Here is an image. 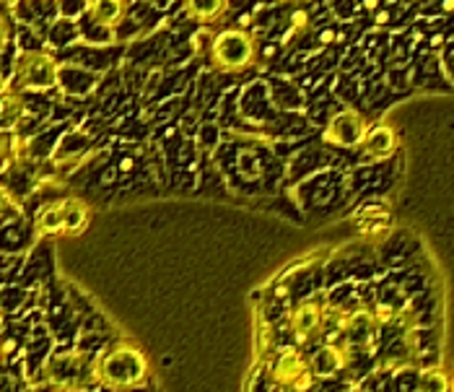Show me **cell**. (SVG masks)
<instances>
[{"mask_svg":"<svg viewBox=\"0 0 454 392\" xmlns=\"http://www.w3.org/2000/svg\"><path fill=\"white\" fill-rule=\"evenodd\" d=\"M94 377L106 390H138L151 377V364L133 341H117L94 364Z\"/></svg>","mask_w":454,"mask_h":392,"instance_id":"1","label":"cell"},{"mask_svg":"<svg viewBox=\"0 0 454 392\" xmlns=\"http://www.w3.org/2000/svg\"><path fill=\"white\" fill-rule=\"evenodd\" d=\"M60 83L58 60L50 52H21L13 60L11 86L16 91H47Z\"/></svg>","mask_w":454,"mask_h":392,"instance_id":"2","label":"cell"},{"mask_svg":"<svg viewBox=\"0 0 454 392\" xmlns=\"http://www.w3.org/2000/svg\"><path fill=\"white\" fill-rule=\"evenodd\" d=\"M210 60L218 71H242L247 66H252V60H254V39L245 29H226L213 39Z\"/></svg>","mask_w":454,"mask_h":392,"instance_id":"3","label":"cell"},{"mask_svg":"<svg viewBox=\"0 0 454 392\" xmlns=\"http://www.w3.org/2000/svg\"><path fill=\"white\" fill-rule=\"evenodd\" d=\"M366 120L358 114V112H340V114H335L330 122H327V128H325V141L333 143V145H340V148H356V145H361L364 141V136H366Z\"/></svg>","mask_w":454,"mask_h":392,"instance_id":"4","label":"cell"},{"mask_svg":"<svg viewBox=\"0 0 454 392\" xmlns=\"http://www.w3.org/2000/svg\"><path fill=\"white\" fill-rule=\"evenodd\" d=\"M380 325L374 312L369 310H356L348 318V322L343 325L346 330V341H348L350 349H361V351H369L377 341V333H380Z\"/></svg>","mask_w":454,"mask_h":392,"instance_id":"5","label":"cell"},{"mask_svg":"<svg viewBox=\"0 0 454 392\" xmlns=\"http://www.w3.org/2000/svg\"><path fill=\"white\" fill-rule=\"evenodd\" d=\"M358 148H361V156H366L372 161L389 159L397 151V133L389 125H374L372 130H366Z\"/></svg>","mask_w":454,"mask_h":392,"instance_id":"6","label":"cell"},{"mask_svg":"<svg viewBox=\"0 0 454 392\" xmlns=\"http://www.w3.org/2000/svg\"><path fill=\"white\" fill-rule=\"evenodd\" d=\"M325 322V307L319 302H301L291 315V330L299 341H309L322 330Z\"/></svg>","mask_w":454,"mask_h":392,"instance_id":"7","label":"cell"},{"mask_svg":"<svg viewBox=\"0 0 454 392\" xmlns=\"http://www.w3.org/2000/svg\"><path fill=\"white\" fill-rule=\"evenodd\" d=\"M307 372H309L307 358L301 357L299 351H286V354L278 357V361L273 364L270 377H273V382H276V385L291 390V388H294V382H296V380H301Z\"/></svg>","mask_w":454,"mask_h":392,"instance_id":"8","label":"cell"},{"mask_svg":"<svg viewBox=\"0 0 454 392\" xmlns=\"http://www.w3.org/2000/svg\"><path fill=\"white\" fill-rule=\"evenodd\" d=\"M343 366H346V351L340 346H322L312 357V361H309L312 374L322 377V380L335 377Z\"/></svg>","mask_w":454,"mask_h":392,"instance_id":"9","label":"cell"},{"mask_svg":"<svg viewBox=\"0 0 454 392\" xmlns=\"http://www.w3.org/2000/svg\"><path fill=\"white\" fill-rule=\"evenodd\" d=\"M36 234L39 237H50V234H66V206L63 200L50 203L39 218H36Z\"/></svg>","mask_w":454,"mask_h":392,"instance_id":"10","label":"cell"},{"mask_svg":"<svg viewBox=\"0 0 454 392\" xmlns=\"http://www.w3.org/2000/svg\"><path fill=\"white\" fill-rule=\"evenodd\" d=\"M125 8H128V0H91L89 5L94 21L102 27H114L125 16Z\"/></svg>","mask_w":454,"mask_h":392,"instance_id":"11","label":"cell"},{"mask_svg":"<svg viewBox=\"0 0 454 392\" xmlns=\"http://www.w3.org/2000/svg\"><path fill=\"white\" fill-rule=\"evenodd\" d=\"M66 206V237L81 234L89 223V208L78 198H63Z\"/></svg>","mask_w":454,"mask_h":392,"instance_id":"12","label":"cell"},{"mask_svg":"<svg viewBox=\"0 0 454 392\" xmlns=\"http://www.w3.org/2000/svg\"><path fill=\"white\" fill-rule=\"evenodd\" d=\"M454 385L450 374L442 366H426L420 369L419 392H452Z\"/></svg>","mask_w":454,"mask_h":392,"instance_id":"13","label":"cell"},{"mask_svg":"<svg viewBox=\"0 0 454 392\" xmlns=\"http://www.w3.org/2000/svg\"><path fill=\"white\" fill-rule=\"evenodd\" d=\"M229 8V0H187V11L200 21H215Z\"/></svg>","mask_w":454,"mask_h":392,"instance_id":"14","label":"cell"},{"mask_svg":"<svg viewBox=\"0 0 454 392\" xmlns=\"http://www.w3.org/2000/svg\"><path fill=\"white\" fill-rule=\"evenodd\" d=\"M21 214V208H19V203H16V198L0 184V221H5V218H16V216Z\"/></svg>","mask_w":454,"mask_h":392,"instance_id":"15","label":"cell"},{"mask_svg":"<svg viewBox=\"0 0 454 392\" xmlns=\"http://www.w3.org/2000/svg\"><path fill=\"white\" fill-rule=\"evenodd\" d=\"M8 159H11V136L0 133V169L8 164Z\"/></svg>","mask_w":454,"mask_h":392,"instance_id":"16","label":"cell"},{"mask_svg":"<svg viewBox=\"0 0 454 392\" xmlns=\"http://www.w3.org/2000/svg\"><path fill=\"white\" fill-rule=\"evenodd\" d=\"M8 44V24L3 21V16H0V50Z\"/></svg>","mask_w":454,"mask_h":392,"instance_id":"17","label":"cell"},{"mask_svg":"<svg viewBox=\"0 0 454 392\" xmlns=\"http://www.w3.org/2000/svg\"><path fill=\"white\" fill-rule=\"evenodd\" d=\"M8 91H11V81L0 73V97H3V94H8Z\"/></svg>","mask_w":454,"mask_h":392,"instance_id":"18","label":"cell"},{"mask_svg":"<svg viewBox=\"0 0 454 392\" xmlns=\"http://www.w3.org/2000/svg\"><path fill=\"white\" fill-rule=\"evenodd\" d=\"M3 357H5V351H3V343H0V364H3Z\"/></svg>","mask_w":454,"mask_h":392,"instance_id":"19","label":"cell"}]
</instances>
